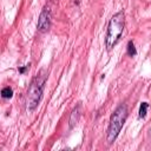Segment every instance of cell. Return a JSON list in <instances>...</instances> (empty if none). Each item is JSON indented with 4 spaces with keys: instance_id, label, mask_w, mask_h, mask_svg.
<instances>
[{
    "instance_id": "1",
    "label": "cell",
    "mask_w": 151,
    "mask_h": 151,
    "mask_svg": "<svg viewBox=\"0 0 151 151\" xmlns=\"http://www.w3.org/2000/svg\"><path fill=\"white\" fill-rule=\"evenodd\" d=\"M124 26H125V14L123 11H119L112 15V18L110 19L109 26H107L105 44L109 50L112 48L122 38Z\"/></svg>"
},
{
    "instance_id": "2",
    "label": "cell",
    "mask_w": 151,
    "mask_h": 151,
    "mask_svg": "<svg viewBox=\"0 0 151 151\" xmlns=\"http://www.w3.org/2000/svg\"><path fill=\"white\" fill-rule=\"evenodd\" d=\"M126 117H127V107L125 104L119 105L111 114L107 134H106V139H107L109 144H112L116 140V138L118 137V134L126 120Z\"/></svg>"
},
{
    "instance_id": "3",
    "label": "cell",
    "mask_w": 151,
    "mask_h": 151,
    "mask_svg": "<svg viewBox=\"0 0 151 151\" xmlns=\"http://www.w3.org/2000/svg\"><path fill=\"white\" fill-rule=\"evenodd\" d=\"M45 81H46V76H40V74L37 76L31 81L27 93H26V99H25V105H26L27 111H33L38 106L42 97Z\"/></svg>"
},
{
    "instance_id": "4",
    "label": "cell",
    "mask_w": 151,
    "mask_h": 151,
    "mask_svg": "<svg viewBox=\"0 0 151 151\" xmlns=\"http://www.w3.org/2000/svg\"><path fill=\"white\" fill-rule=\"evenodd\" d=\"M51 26V12L48 7H44L37 24V28L40 32H46Z\"/></svg>"
},
{
    "instance_id": "5",
    "label": "cell",
    "mask_w": 151,
    "mask_h": 151,
    "mask_svg": "<svg viewBox=\"0 0 151 151\" xmlns=\"http://www.w3.org/2000/svg\"><path fill=\"white\" fill-rule=\"evenodd\" d=\"M79 117H80V111H79V105H78V106L71 112V116H70V120H68V123H70V127H71V129L78 123Z\"/></svg>"
},
{
    "instance_id": "6",
    "label": "cell",
    "mask_w": 151,
    "mask_h": 151,
    "mask_svg": "<svg viewBox=\"0 0 151 151\" xmlns=\"http://www.w3.org/2000/svg\"><path fill=\"white\" fill-rule=\"evenodd\" d=\"M12 96H13V90H12V87L6 86V87H4V88L1 90V97H2V98L9 99V98H12Z\"/></svg>"
},
{
    "instance_id": "7",
    "label": "cell",
    "mask_w": 151,
    "mask_h": 151,
    "mask_svg": "<svg viewBox=\"0 0 151 151\" xmlns=\"http://www.w3.org/2000/svg\"><path fill=\"white\" fill-rule=\"evenodd\" d=\"M147 109H149V104L147 103H142L140 106H139V112H138V117L139 118H144L147 113Z\"/></svg>"
},
{
    "instance_id": "8",
    "label": "cell",
    "mask_w": 151,
    "mask_h": 151,
    "mask_svg": "<svg viewBox=\"0 0 151 151\" xmlns=\"http://www.w3.org/2000/svg\"><path fill=\"white\" fill-rule=\"evenodd\" d=\"M126 50H127V54L130 57H134L137 54V50L134 47V44L132 41H129L127 42V46H126Z\"/></svg>"
},
{
    "instance_id": "9",
    "label": "cell",
    "mask_w": 151,
    "mask_h": 151,
    "mask_svg": "<svg viewBox=\"0 0 151 151\" xmlns=\"http://www.w3.org/2000/svg\"><path fill=\"white\" fill-rule=\"evenodd\" d=\"M27 68H29V64H28V65H26V66H24V67H20V68H19V72H20V73H24Z\"/></svg>"
}]
</instances>
